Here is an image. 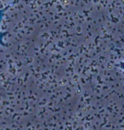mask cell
I'll use <instances>...</instances> for the list:
<instances>
[{
    "label": "cell",
    "instance_id": "1",
    "mask_svg": "<svg viewBox=\"0 0 124 130\" xmlns=\"http://www.w3.org/2000/svg\"><path fill=\"white\" fill-rule=\"evenodd\" d=\"M121 67H122L123 69H124V63H122V64H121Z\"/></svg>",
    "mask_w": 124,
    "mask_h": 130
}]
</instances>
